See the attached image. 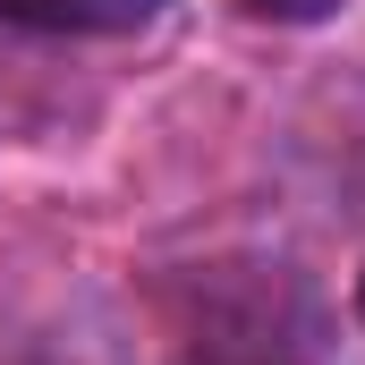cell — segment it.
I'll list each match as a JSON object with an SVG mask.
<instances>
[{
	"instance_id": "obj_3",
	"label": "cell",
	"mask_w": 365,
	"mask_h": 365,
	"mask_svg": "<svg viewBox=\"0 0 365 365\" xmlns=\"http://www.w3.org/2000/svg\"><path fill=\"white\" fill-rule=\"evenodd\" d=\"M357 314H365V289H357Z\"/></svg>"
},
{
	"instance_id": "obj_2",
	"label": "cell",
	"mask_w": 365,
	"mask_h": 365,
	"mask_svg": "<svg viewBox=\"0 0 365 365\" xmlns=\"http://www.w3.org/2000/svg\"><path fill=\"white\" fill-rule=\"evenodd\" d=\"M255 17H272V26H314V17H331L340 0H247Z\"/></svg>"
},
{
	"instance_id": "obj_1",
	"label": "cell",
	"mask_w": 365,
	"mask_h": 365,
	"mask_svg": "<svg viewBox=\"0 0 365 365\" xmlns=\"http://www.w3.org/2000/svg\"><path fill=\"white\" fill-rule=\"evenodd\" d=\"M170 0H0V26L17 34H145Z\"/></svg>"
}]
</instances>
